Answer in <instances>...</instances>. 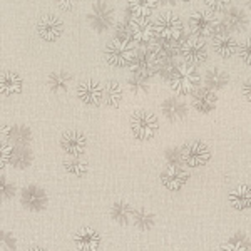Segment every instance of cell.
<instances>
[{"instance_id":"obj_35","label":"cell","mask_w":251,"mask_h":251,"mask_svg":"<svg viewBox=\"0 0 251 251\" xmlns=\"http://www.w3.org/2000/svg\"><path fill=\"white\" fill-rule=\"evenodd\" d=\"M220 251H250V250L238 241H228V243H223Z\"/></svg>"},{"instance_id":"obj_24","label":"cell","mask_w":251,"mask_h":251,"mask_svg":"<svg viewBox=\"0 0 251 251\" xmlns=\"http://www.w3.org/2000/svg\"><path fill=\"white\" fill-rule=\"evenodd\" d=\"M204 82H206V87L213 89V91H221V89H225L228 86L229 75H228V72H225L223 69L213 67V69H209V71H206Z\"/></svg>"},{"instance_id":"obj_37","label":"cell","mask_w":251,"mask_h":251,"mask_svg":"<svg viewBox=\"0 0 251 251\" xmlns=\"http://www.w3.org/2000/svg\"><path fill=\"white\" fill-rule=\"evenodd\" d=\"M74 3H75V0H57V5L66 12L71 10L72 7H74Z\"/></svg>"},{"instance_id":"obj_7","label":"cell","mask_w":251,"mask_h":251,"mask_svg":"<svg viewBox=\"0 0 251 251\" xmlns=\"http://www.w3.org/2000/svg\"><path fill=\"white\" fill-rule=\"evenodd\" d=\"M220 25V20L214 17L211 10H198L189 17V29L196 37H208L214 35Z\"/></svg>"},{"instance_id":"obj_39","label":"cell","mask_w":251,"mask_h":251,"mask_svg":"<svg viewBox=\"0 0 251 251\" xmlns=\"http://www.w3.org/2000/svg\"><path fill=\"white\" fill-rule=\"evenodd\" d=\"M27 251H47V250H44V248H40V246H32V248H29Z\"/></svg>"},{"instance_id":"obj_10","label":"cell","mask_w":251,"mask_h":251,"mask_svg":"<svg viewBox=\"0 0 251 251\" xmlns=\"http://www.w3.org/2000/svg\"><path fill=\"white\" fill-rule=\"evenodd\" d=\"M189 181V173L181 164H168L161 173V183L168 191H181Z\"/></svg>"},{"instance_id":"obj_41","label":"cell","mask_w":251,"mask_h":251,"mask_svg":"<svg viewBox=\"0 0 251 251\" xmlns=\"http://www.w3.org/2000/svg\"><path fill=\"white\" fill-rule=\"evenodd\" d=\"M181 2H191V0H181Z\"/></svg>"},{"instance_id":"obj_1","label":"cell","mask_w":251,"mask_h":251,"mask_svg":"<svg viewBox=\"0 0 251 251\" xmlns=\"http://www.w3.org/2000/svg\"><path fill=\"white\" fill-rule=\"evenodd\" d=\"M201 84V74L196 69V66L184 62L177 64L174 72L169 77V86L177 96H189L200 89Z\"/></svg>"},{"instance_id":"obj_38","label":"cell","mask_w":251,"mask_h":251,"mask_svg":"<svg viewBox=\"0 0 251 251\" xmlns=\"http://www.w3.org/2000/svg\"><path fill=\"white\" fill-rule=\"evenodd\" d=\"M157 2H159L161 5H174L177 0H157Z\"/></svg>"},{"instance_id":"obj_27","label":"cell","mask_w":251,"mask_h":251,"mask_svg":"<svg viewBox=\"0 0 251 251\" xmlns=\"http://www.w3.org/2000/svg\"><path fill=\"white\" fill-rule=\"evenodd\" d=\"M132 221H134L137 229L146 231V229H151L154 225V214L146 208H137L132 211Z\"/></svg>"},{"instance_id":"obj_29","label":"cell","mask_w":251,"mask_h":251,"mask_svg":"<svg viewBox=\"0 0 251 251\" xmlns=\"http://www.w3.org/2000/svg\"><path fill=\"white\" fill-rule=\"evenodd\" d=\"M64 169H66L69 174H72V176L82 177V176H86L89 171V164L82 157H67V159L64 161Z\"/></svg>"},{"instance_id":"obj_11","label":"cell","mask_w":251,"mask_h":251,"mask_svg":"<svg viewBox=\"0 0 251 251\" xmlns=\"http://www.w3.org/2000/svg\"><path fill=\"white\" fill-rule=\"evenodd\" d=\"M129 24H131L132 39H134V42L141 44V46H149V44L154 42V37H157L156 27L149 19L131 17Z\"/></svg>"},{"instance_id":"obj_26","label":"cell","mask_w":251,"mask_h":251,"mask_svg":"<svg viewBox=\"0 0 251 251\" xmlns=\"http://www.w3.org/2000/svg\"><path fill=\"white\" fill-rule=\"evenodd\" d=\"M71 80H72V75L69 74V72L57 71V72H52V74L49 75L47 84L54 92H66L69 86H71Z\"/></svg>"},{"instance_id":"obj_9","label":"cell","mask_w":251,"mask_h":251,"mask_svg":"<svg viewBox=\"0 0 251 251\" xmlns=\"http://www.w3.org/2000/svg\"><path fill=\"white\" fill-rule=\"evenodd\" d=\"M157 60H159V55L154 50V47H144L141 50H136V55L132 59L131 69L132 74H144L149 75L152 72H156V66H157Z\"/></svg>"},{"instance_id":"obj_33","label":"cell","mask_w":251,"mask_h":251,"mask_svg":"<svg viewBox=\"0 0 251 251\" xmlns=\"http://www.w3.org/2000/svg\"><path fill=\"white\" fill-rule=\"evenodd\" d=\"M14 149H15V146L12 143H9V141L2 144V168H5V164H9L10 161L15 157Z\"/></svg>"},{"instance_id":"obj_5","label":"cell","mask_w":251,"mask_h":251,"mask_svg":"<svg viewBox=\"0 0 251 251\" xmlns=\"http://www.w3.org/2000/svg\"><path fill=\"white\" fill-rule=\"evenodd\" d=\"M181 161L188 168H203L211 161V151L203 141H191L181 148Z\"/></svg>"},{"instance_id":"obj_16","label":"cell","mask_w":251,"mask_h":251,"mask_svg":"<svg viewBox=\"0 0 251 251\" xmlns=\"http://www.w3.org/2000/svg\"><path fill=\"white\" fill-rule=\"evenodd\" d=\"M37 32L39 35L47 42L57 40L64 32V24L55 15H46L37 22Z\"/></svg>"},{"instance_id":"obj_34","label":"cell","mask_w":251,"mask_h":251,"mask_svg":"<svg viewBox=\"0 0 251 251\" xmlns=\"http://www.w3.org/2000/svg\"><path fill=\"white\" fill-rule=\"evenodd\" d=\"M204 3L211 12H218V10H225L231 3V0H204Z\"/></svg>"},{"instance_id":"obj_21","label":"cell","mask_w":251,"mask_h":251,"mask_svg":"<svg viewBox=\"0 0 251 251\" xmlns=\"http://www.w3.org/2000/svg\"><path fill=\"white\" fill-rule=\"evenodd\" d=\"M24 87V80L19 74L15 72H2V77H0V91H2L3 97H12L15 94H20Z\"/></svg>"},{"instance_id":"obj_42","label":"cell","mask_w":251,"mask_h":251,"mask_svg":"<svg viewBox=\"0 0 251 251\" xmlns=\"http://www.w3.org/2000/svg\"><path fill=\"white\" fill-rule=\"evenodd\" d=\"M250 37H251V30H250Z\"/></svg>"},{"instance_id":"obj_2","label":"cell","mask_w":251,"mask_h":251,"mask_svg":"<svg viewBox=\"0 0 251 251\" xmlns=\"http://www.w3.org/2000/svg\"><path fill=\"white\" fill-rule=\"evenodd\" d=\"M131 132L137 141H151L157 134L159 121L149 111H137L131 116Z\"/></svg>"},{"instance_id":"obj_40","label":"cell","mask_w":251,"mask_h":251,"mask_svg":"<svg viewBox=\"0 0 251 251\" xmlns=\"http://www.w3.org/2000/svg\"><path fill=\"white\" fill-rule=\"evenodd\" d=\"M245 3H246V7H248V9H251V0H245Z\"/></svg>"},{"instance_id":"obj_19","label":"cell","mask_w":251,"mask_h":251,"mask_svg":"<svg viewBox=\"0 0 251 251\" xmlns=\"http://www.w3.org/2000/svg\"><path fill=\"white\" fill-rule=\"evenodd\" d=\"M229 206L236 211H248L251 209V186L240 184L228 194Z\"/></svg>"},{"instance_id":"obj_13","label":"cell","mask_w":251,"mask_h":251,"mask_svg":"<svg viewBox=\"0 0 251 251\" xmlns=\"http://www.w3.org/2000/svg\"><path fill=\"white\" fill-rule=\"evenodd\" d=\"M20 201L30 211H42L44 208L49 204V198L46 191L39 186H25V188L20 191Z\"/></svg>"},{"instance_id":"obj_14","label":"cell","mask_w":251,"mask_h":251,"mask_svg":"<svg viewBox=\"0 0 251 251\" xmlns=\"http://www.w3.org/2000/svg\"><path fill=\"white\" fill-rule=\"evenodd\" d=\"M77 97L86 106H100L104 100V87L96 80H84L77 87Z\"/></svg>"},{"instance_id":"obj_32","label":"cell","mask_w":251,"mask_h":251,"mask_svg":"<svg viewBox=\"0 0 251 251\" xmlns=\"http://www.w3.org/2000/svg\"><path fill=\"white\" fill-rule=\"evenodd\" d=\"M238 55H240V59L246 66H251V37L240 44V47H238Z\"/></svg>"},{"instance_id":"obj_31","label":"cell","mask_w":251,"mask_h":251,"mask_svg":"<svg viewBox=\"0 0 251 251\" xmlns=\"http://www.w3.org/2000/svg\"><path fill=\"white\" fill-rule=\"evenodd\" d=\"M114 40H121V42H129L132 44V30H131V24L129 22H119L114 25Z\"/></svg>"},{"instance_id":"obj_30","label":"cell","mask_w":251,"mask_h":251,"mask_svg":"<svg viewBox=\"0 0 251 251\" xmlns=\"http://www.w3.org/2000/svg\"><path fill=\"white\" fill-rule=\"evenodd\" d=\"M129 89L134 94H146L149 89V75L132 74V77L129 79Z\"/></svg>"},{"instance_id":"obj_20","label":"cell","mask_w":251,"mask_h":251,"mask_svg":"<svg viewBox=\"0 0 251 251\" xmlns=\"http://www.w3.org/2000/svg\"><path fill=\"white\" fill-rule=\"evenodd\" d=\"M250 19L245 14V10L238 9V7H231V9L226 10L225 20H223V25L226 27L228 32H243L248 27Z\"/></svg>"},{"instance_id":"obj_17","label":"cell","mask_w":251,"mask_h":251,"mask_svg":"<svg viewBox=\"0 0 251 251\" xmlns=\"http://www.w3.org/2000/svg\"><path fill=\"white\" fill-rule=\"evenodd\" d=\"M238 47L240 46H238L236 39H234L229 32H220V34L213 35V49L221 57H225V59L233 57L238 52Z\"/></svg>"},{"instance_id":"obj_8","label":"cell","mask_w":251,"mask_h":251,"mask_svg":"<svg viewBox=\"0 0 251 251\" xmlns=\"http://www.w3.org/2000/svg\"><path fill=\"white\" fill-rule=\"evenodd\" d=\"M181 55H183L184 62L191 64V66H198V64H203L208 59V46L201 37L189 35L181 42Z\"/></svg>"},{"instance_id":"obj_25","label":"cell","mask_w":251,"mask_h":251,"mask_svg":"<svg viewBox=\"0 0 251 251\" xmlns=\"http://www.w3.org/2000/svg\"><path fill=\"white\" fill-rule=\"evenodd\" d=\"M104 100L109 107H117L123 100V87L117 80H109L104 86Z\"/></svg>"},{"instance_id":"obj_12","label":"cell","mask_w":251,"mask_h":251,"mask_svg":"<svg viewBox=\"0 0 251 251\" xmlns=\"http://www.w3.org/2000/svg\"><path fill=\"white\" fill-rule=\"evenodd\" d=\"M60 148L69 157H82L87 149V137L79 131H66L60 137Z\"/></svg>"},{"instance_id":"obj_28","label":"cell","mask_w":251,"mask_h":251,"mask_svg":"<svg viewBox=\"0 0 251 251\" xmlns=\"http://www.w3.org/2000/svg\"><path fill=\"white\" fill-rule=\"evenodd\" d=\"M132 211L134 209L126 203V201H116L111 208V218L116 223H119V225H126L132 218Z\"/></svg>"},{"instance_id":"obj_22","label":"cell","mask_w":251,"mask_h":251,"mask_svg":"<svg viewBox=\"0 0 251 251\" xmlns=\"http://www.w3.org/2000/svg\"><path fill=\"white\" fill-rule=\"evenodd\" d=\"M161 109H163V114L166 116V119L169 121H181L188 114V107H186V104L179 97H169V99L163 100Z\"/></svg>"},{"instance_id":"obj_6","label":"cell","mask_w":251,"mask_h":251,"mask_svg":"<svg viewBox=\"0 0 251 251\" xmlns=\"http://www.w3.org/2000/svg\"><path fill=\"white\" fill-rule=\"evenodd\" d=\"M91 27L97 32H106L114 25V9L106 0H97L87 15Z\"/></svg>"},{"instance_id":"obj_4","label":"cell","mask_w":251,"mask_h":251,"mask_svg":"<svg viewBox=\"0 0 251 251\" xmlns=\"http://www.w3.org/2000/svg\"><path fill=\"white\" fill-rule=\"evenodd\" d=\"M154 27H156L157 37L163 40H173V42H177L184 32V25L181 22V19L176 14H173V12L161 14L156 19Z\"/></svg>"},{"instance_id":"obj_3","label":"cell","mask_w":251,"mask_h":251,"mask_svg":"<svg viewBox=\"0 0 251 251\" xmlns=\"http://www.w3.org/2000/svg\"><path fill=\"white\" fill-rule=\"evenodd\" d=\"M134 55V46L129 42H121V40H112L104 49V57L112 67H129Z\"/></svg>"},{"instance_id":"obj_18","label":"cell","mask_w":251,"mask_h":251,"mask_svg":"<svg viewBox=\"0 0 251 251\" xmlns=\"http://www.w3.org/2000/svg\"><path fill=\"white\" fill-rule=\"evenodd\" d=\"M218 102V97L214 94L213 89L209 87H200L193 94V107L201 114H208V112L214 111Z\"/></svg>"},{"instance_id":"obj_36","label":"cell","mask_w":251,"mask_h":251,"mask_svg":"<svg viewBox=\"0 0 251 251\" xmlns=\"http://www.w3.org/2000/svg\"><path fill=\"white\" fill-rule=\"evenodd\" d=\"M241 94H243V97H245L246 100H248V102H251V79H248V80H245V82H243Z\"/></svg>"},{"instance_id":"obj_23","label":"cell","mask_w":251,"mask_h":251,"mask_svg":"<svg viewBox=\"0 0 251 251\" xmlns=\"http://www.w3.org/2000/svg\"><path fill=\"white\" fill-rule=\"evenodd\" d=\"M159 2L157 0H127V7H129V14L131 17H144L148 19L152 14Z\"/></svg>"},{"instance_id":"obj_15","label":"cell","mask_w":251,"mask_h":251,"mask_svg":"<svg viewBox=\"0 0 251 251\" xmlns=\"http://www.w3.org/2000/svg\"><path fill=\"white\" fill-rule=\"evenodd\" d=\"M100 234L91 226H82L74 233V245L79 251H99Z\"/></svg>"}]
</instances>
